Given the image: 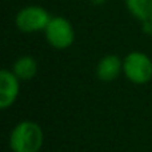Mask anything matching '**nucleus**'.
<instances>
[{
  "mask_svg": "<svg viewBox=\"0 0 152 152\" xmlns=\"http://www.w3.org/2000/svg\"><path fill=\"white\" fill-rule=\"evenodd\" d=\"M44 143V132L40 124L32 120L19 121L12 128L8 144L12 152H39Z\"/></svg>",
  "mask_w": 152,
  "mask_h": 152,
  "instance_id": "nucleus-1",
  "label": "nucleus"
},
{
  "mask_svg": "<svg viewBox=\"0 0 152 152\" xmlns=\"http://www.w3.org/2000/svg\"><path fill=\"white\" fill-rule=\"evenodd\" d=\"M126 7L128 12L142 23L148 20V18L151 16L152 0H126Z\"/></svg>",
  "mask_w": 152,
  "mask_h": 152,
  "instance_id": "nucleus-8",
  "label": "nucleus"
},
{
  "mask_svg": "<svg viewBox=\"0 0 152 152\" xmlns=\"http://www.w3.org/2000/svg\"><path fill=\"white\" fill-rule=\"evenodd\" d=\"M105 1H107V0H91V3L95 5H102V4H104Z\"/></svg>",
  "mask_w": 152,
  "mask_h": 152,
  "instance_id": "nucleus-9",
  "label": "nucleus"
},
{
  "mask_svg": "<svg viewBox=\"0 0 152 152\" xmlns=\"http://www.w3.org/2000/svg\"><path fill=\"white\" fill-rule=\"evenodd\" d=\"M20 92V80L12 71L0 68V110L15 104Z\"/></svg>",
  "mask_w": 152,
  "mask_h": 152,
  "instance_id": "nucleus-5",
  "label": "nucleus"
},
{
  "mask_svg": "<svg viewBox=\"0 0 152 152\" xmlns=\"http://www.w3.org/2000/svg\"><path fill=\"white\" fill-rule=\"evenodd\" d=\"M44 37L55 50H67L75 42L74 26L63 16H52L44 29Z\"/></svg>",
  "mask_w": 152,
  "mask_h": 152,
  "instance_id": "nucleus-4",
  "label": "nucleus"
},
{
  "mask_svg": "<svg viewBox=\"0 0 152 152\" xmlns=\"http://www.w3.org/2000/svg\"><path fill=\"white\" fill-rule=\"evenodd\" d=\"M11 71L15 74V76L20 81H28V80H32L37 75L39 64H37L36 59L34 56L24 55L16 59Z\"/></svg>",
  "mask_w": 152,
  "mask_h": 152,
  "instance_id": "nucleus-7",
  "label": "nucleus"
},
{
  "mask_svg": "<svg viewBox=\"0 0 152 152\" xmlns=\"http://www.w3.org/2000/svg\"><path fill=\"white\" fill-rule=\"evenodd\" d=\"M123 74V59L119 55H105L96 64V76L103 83H111Z\"/></svg>",
  "mask_w": 152,
  "mask_h": 152,
  "instance_id": "nucleus-6",
  "label": "nucleus"
},
{
  "mask_svg": "<svg viewBox=\"0 0 152 152\" xmlns=\"http://www.w3.org/2000/svg\"><path fill=\"white\" fill-rule=\"evenodd\" d=\"M52 16L44 7L40 5H27L18 11L15 16V26L23 34H37L44 32L47 24Z\"/></svg>",
  "mask_w": 152,
  "mask_h": 152,
  "instance_id": "nucleus-3",
  "label": "nucleus"
},
{
  "mask_svg": "<svg viewBox=\"0 0 152 152\" xmlns=\"http://www.w3.org/2000/svg\"><path fill=\"white\" fill-rule=\"evenodd\" d=\"M123 75L136 86L152 80V59L142 51H131L123 58Z\"/></svg>",
  "mask_w": 152,
  "mask_h": 152,
  "instance_id": "nucleus-2",
  "label": "nucleus"
},
{
  "mask_svg": "<svg viewBox=\"0 0 152 152\" xmlns=\"http://www.w3.org/2000/svg\"><path fill=\"white\" fill-rule=\"evenodd\" d=\"M148 23H150V24H151V27H152V13H151L150 18H148Z\"/></svg>",
  "mask_w": 152,
  "mask_h": 152,
  "instance_id": "nucleus-10",
  "label": "nucleus"
}]
</instances>
